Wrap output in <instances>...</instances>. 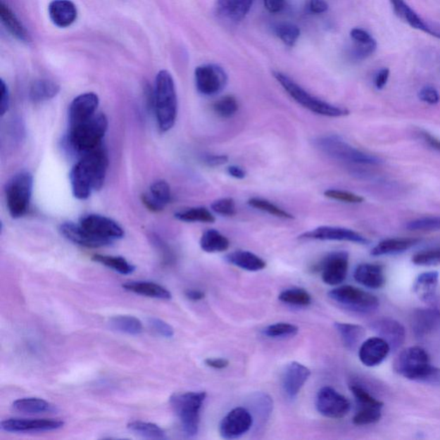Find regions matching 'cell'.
Segmentation results:
<instances>
[{
	"instance_id": "1",
	"label": "cell",
	"mask_w": 440,
	"mask_h": 440,
	"mask_svg": "<svg viewBox=\"0 0 440 440\" xmlns=\"http://www.w3.org/2000/svg\"><path fill=\"white\" fill-rule=\"evenodd\" d=\"M108 165V155L103 145L81 154L70 173L73 196L79 200H87L92 191L102 188Z\"/></svg>"
},
{
	"instance_id": "2",
	"label": "cell",
	"mask_w": 440,
	"mask_h": 440,
	"mask_svg": "<svg viewBox=\"0 0 440 440\" xmlns=\"http://www.w3.org/2000/svg\"><path fill=\"white\" fill-rule=\"evenodd\" d=\"M395 371L406 379L440 386V369L433 367L425 349L410 346L399 354Z\"/></svg>"
},
{
	"instance_id": "3",
	"label": "cell",
	"mask_w": 440,
	"mask_h": 440,
	"mask_svg": "<svg viewBox=\"0 0 440 440\" xmlns=\"http://www.w3.org/2000/svg\"><path fill=\"white\" fill-rule=\"evenodd\" d=\"M153 103L159 128L163 132L169 131L177 120V96L173 77L165 70L156 77Z\"/></svg>"
},
{
	"instance_id": "4",
	"label": "cell",
	"mask_w": 440,
	"mask_h": 440,
	"mask_svg": "<svg viewBox=\"0 0 440 440\" xmlns=\"http://www.w3.org/2000/svg\"><path fill=\"white\" fill-rule=\"evenodd\" d=\"M272 74L287 94L306 110L317 115L328 116V118H342V116L349 115V111L346 108L330 104L311 95L287 74L280 72H274Z\"/></svg>"
},
{
	"instance_id": "5",
	"label": "cell",
	"mask_w": 440,
	"mask_h": 440,
	"mask_svg": "<svg viewBox=\"0 0 440 440\" xmlns=\"http://www.w3.org/2000/svg\"><path fill=\"white\" fill-rule=\"evenodd\" d=\"M107 130L106 116L96 113L92 118L69 127L68 142L73 149L81 155L102 145Z\"/></svg>"
},
{
	"instance_id": "6",
	"label": "cell",
	"mask_w": 440,
	"mask_h": 440,
	"mask_svg": "<svg viewBox=\"0 0 440 440\" xmlns=\"http://www.w3.org/2000/svg\"><path fill=\"white\" fill-rule=\"evenodd\" d=\"M206 397L204 391L179 393L170 396L171 407L180 420L182 430L189 437L198 434L201 410Z\"/></svg>"
},
{
	"instance_id": "7",
	"label": "cell",
	"mask_w": 440,
	"mask_h": 440,
	"mask_svg": "<svg viewBox=\"0 0 440 440\" xmlns=\"http://www.w3.org/2000/svg\"><path fill=\"white\" fill-rule=\"evenodd\" d=\"M315 146L323 153L337 161L365 165H377L383 163L379 158L356 149L337 135L318 138L315 140Z\"/></svg>"
},
{
	"instance_id": "8",
	"label": "cell",
	"mask_w": 440,
	"mask_h": 440,
	"mask_svg": "<svg viewBox=\"0 0 440 440\" xmlns=\"http://www.w3.org/2000/svg\"><path fill=\"white\" fill-rule=\"evenodd\" d=\"M33 176L28 171L15 175L6 188V202L11 216L18 219L28 212L33 192Z\"/></svg>"
},
{
	"instance_id": "9",
	"label": "cell",
	"mask_w": 440,
	"mask_h": 440,
	"mask_svg": "<svg viewBox=\"0 0 440 440\" xmlns=\"http://www.w3.org/2000/svg\"><path fill=\"white\" fill-rule=\"evenodd\" d=\"M329 297L344 308L360 314L375 313L379 306L375 295L353 286L334 288L329 291Z\"/></svg>"
},
{
	"instance_id": "10",
	"label": "cell",
	"mask_w": 440,
	"mask_h": 440,
	"mask_svg": "<svg viewBox=\"0 0 440 440\" xmlns=\"http://www.w3.org/2000/svg\"><path fill=\"white\" fill-rule=\"evenodd\" d=\"M315 407L320 414L330 419L344 418L351 410V403L344 395L332 387L325 386L319 389Z\"/></svg>"
},
{
	"instance_id": "11",
	"label": "cell",
	"mask_w": 440,
	"mask_h": 440,
	"mask_svg": "<svg viewBox=\"0 0 440 440\" xmlns=\"http://www.w3.org/2000/svg\"><path fill=\"white\" fill-rule=\"evenodd\" d=\"M198 92L205 96L219 94L227 84V74L220 66L213 64L198 66L194 72Z\"/></svg>"
},
{
	"instance_id": "12",
	"label": "cell",
	"mask_w": 440,
	"mask_h": 440,
	"mask_svg": "<svg viewBox=\"0 0 440 440\" xmlns=\"http://www.w3.org/2000/svg\"><path fill=\"white\" fill-rule=\"evenodd\" d=\"M254 420L250 411L242 407L236 408L222 419L220 434L225 439H239L251 429Z\"/></svg>"
},
{
	"instance_id": "13",
	"label": "cell",
	"mask_w": 440,
	"mask_h": 440,
	"mask_svg": "<svg viewBox=\"0 0 440 440\" xmlns=\"http://www.w3.org/2000/svg\"><path fill=\"white\" fill-rule=\"evenodd\" d=\"M349 255L346 251L330 253L320 265L322 282L329 286L340 285L346 278Z\"/></svg>"
},
{
	"instance_id": "14",
	"label": "cell",
	"mask_w": 440,
	"mask_h": 440,
	"mask_svg": "<svg viewBox=\"0 0 440 440\" xmlns=\"http://www.w3.org/2000/svg\"><path fill=\"white\" fill-rule=\"evenodd\" d=\"M80 224L92 234L111 244L124 236L122 228L115 221L99 214H88L82 217Z\"/></svg>"
},
{
	"instance_id": "15",
	"label": "cell",
	"mask_w": 440,
	"mask_h": 440,
	"mask_svg": "<svg viewBox=\"0 0 440 440\" xmlns=\"http://www.w3.org/2000/svg\"><path fill=\"white\" fill-rule=\"evenodd\" d=\"M64 422L59 420L49 419H8L1 422L2 431L7 433H38L60 429Z\"/></svg>"
},
{
	"instance_id": "16",
	"label": "cell",
	"mask_w": 440,
	"mask_h": 440,
	"mask_svg": "<svg viewBox=\"0 0 440 440\" xmlns=\"http://www.w3.org/2000/svg\"><path fill=\"white\" fill-rule=\"evenodd\" d=\"M302 239L321 240V241H346L359 244H367L369 241L365 237L353 230L336 227H320L303 233L299 237Z\"/></svg>"
},
{
	"instance_id": "17",
	"label": "cell",
	"mask_w": 440,
	"mask_h": 440,
	"mask_svg": "<svg viewBox=\"0 0 440 440\" xmlns=\"http://www.w3.org/2000/svg\"><path fill=\"white\" fill-rule=\"evenodd\" d=\"M310 376V369L298 362L287 365L282 375V388L288 398L294 400L298 396Z\"/></svg>"
},
{
	"instance_id": "18",
	"label": "cell",
	"mask_w": 440,
	"mask_h": 440,
	"mask_svg": "<svg viewBox=\"0 0 440 440\" xmlns=\"http://www.w3.org/2000/svg\"><path fill=\"white\" fill-rule=\"evenodd\" d=\"M99 99L95 93L89 92L77 96L69 107V127L84 122L96 114Z\"/></svg>"
},
{
	"instance_id": "19",
	"label": "cell",
	"mask_w": 440,
	"mask_h": 440,
	"mask_svg": "<svg viewBox=\"0 0 440 440\" xmlns=\"http://www.w3.org/2000/svg\"><path fill=\"white\" fill-rule=\"evenodd\" d=\"M389 351H391V346L384 339L379 337H372L367 339L361 344L359 357L363 365L373 367L380 365L386 359Z\"/></svg>"
},
{
	"instance_id": "20",
	"label": "cell",
	"mask_w": 440,
	"mask_h": 440,
	"mask_svg": "<svg viewBox=\"0 0 440 440\" xmlns=\"http://www.w3.org/2000/svg\"><path fill=\"white\" fill-rule=\"evenodd\" d=\"M60 231L66 239L71 242L80 245V246L87 248H100L108 246L111 243L106 240L99 239L87 229L82 227L80 224H74L72 222H68L61 225Z\"/></svg>"
},
{
	"instance_id": "21",
	"label": "cell",
	"mask_w": 440,
	"mask_h": 440,
	"mask_svg": "<svg viewBox=\"0 0 440 440\" xmlns=\"http://www.w3.org/2000/svg\"><path fill=\"white\" fill-rule=\"evenodd\" d=\"M50 20L59 28H68L76 22L77 9L71 0H53L49 6Z\"/></svg>"
},
{
	"instance_id": "22",
	"label": "cell",
	"mask_w": 440,
	"mask_h": 440,
	"mask_svg": "<svg viewBox=\"0 0 440 440\" xmlns=\"http://www.w3.org/2000/svg\"><path fill=\"white\" fill-rule=\"evenodd\" d=\"M373 329L379 337L387 342L391 349H396L403 344L406 333L400 322L392 319H382L373 325Z\"/></svg>"
},
{
	"instance_id": "23",
	"label": "cell",
	"mask_w": 440,
	"mask_h": 440,
	"mask_svg": "<svg viewBox=\"0 0 440 440\" xmlns=\"http://www.w3.org/2000/svg\"><path fill=\"white\" fill-rule=\"evenodd\" d=\"M389 1L391 3L393 11L401 20L408 23L412 28L434 37V26L429 25L423 20L418 13L405 2V0H389Z\"/></svg>"
},
{
	"instance_id": "24",
	"label": "cell",
	"mask_w": 440,
	"mask_h": 440,
	"mask_svg": "<svg viewBox=\"0 0 440 440\" xmlns=\"http://www.w3.org/2000/svg\"><path fill=\"white\" fill-rule=\"evenodd\" d=\"M353 277L358 283L371 289H379L385 283L383 268L377 264L359 265L354 271Z\"/></svg>"
},
{
	"instance_id": "25",
	"label": "cell",
	"mask_w": 440,
	"mask_h": 440,
	"mask_svg": "<svg viewBox=\"0 0 440 440\" xmlns=\"http://www.w3.org/2000/svg\"><path fill=\"white\" fill-rule=\"evenodd\" d=\"M253 0H217L220 17L232 22H240L250 13Z\"/></svg>"
},
{
	"instance_id": "26",
	"label": "cell",
	"mask_w": 440,
	"mask_h": 440,
	"mask_svg": "<svg viewBox=\"0 0 440 440\" xmlns=\"http://www.w3.org/2000/svg\"><path fill=\"white\" fill-rule=\"evenodd\" d=\"M170 198V185L165 181H157L143 196V202L151 211L159 212L169 204Z\"/></svg>"
},
{
	"instance_id": "27",
	"label": "cell",
	"mask_w": 440,
	"mask_h": 440,
	"mask_svg": "<svg viewBox=\"0 0 440 440\" xmlns=\"http://www.w3.org/2000/svg\"><path fill=\"white\" fill-rule=\"evenodd\" d=\"M439 275L437 271L422 272L416 278L414 291L416 295L424 302L434 301L437 291Z\"/></svg>"
},
{
	"instance_id": "28",
	"label": "cell",
	"mask_w": 440,
	"mask_h": 440,
	"mask_svg": "<svg viewBox=\"0 0 440 440\" xmlns=\"http://www.w3.org/2000/svg\"><path fill=\"white\" fill-rule=\"evenodd\" d=\"M229 263L237 268L250 272H257L266 268V262L254 253L245 251H237L225 256Z\"/></svg>"
},
{
	"instance_id": "29",
	"label": "cell",
	"mask_w": 440,
	"mask_h": 440,
	"mask_svg": "<svg viewBox=\"0 0 440 440\" xmlns=\"http://www.w3.org/2000/svg\"><path fill=\"white\" fill-rule=\"evenodd\" d=\"M0 18H1L4 26L18 40L25 42L30 41V36L25 27L19 21L17 15L10 9V7L3 1L0 5Z\"/></svg>"
},
{
	"instance_id": "30",
	"label": "cell",
	"mask_w": 440,
	"mask_h": 440,
	"mask_svg": "<svg viewBox=\"0 0 440 440\" xmlns=\"http://www.w3.org/2000/svg\"><path fill=\"white\" fill-rule=\"evenodd\" d=\"M124 289L132 293L146 296V297L170 299L171 294L166 288L153 282H130L122 285Z\"/></svg>"
},
{
	"instance_id": "31",
	"label": "cell",
	"mask_w": 440,
	"mask_h": 440,
	"mask_svg": "<svg viewBox=\"0 0 440 440\" xmlns=\"http://www.w3.org/2000/svg\"><path fill=\"white\" fill-rule=\"evenodd\" d=\"M420 242L418 239H391L382 241L372 249L371 254L373 256L396 254L410 250Z\"/></svg>"
},
{
	"instance_id": "32",
	"label": "cell",
	"mask_w": 440,
	"mask_h": 440,
	"mask_svg": "<svg viewBox=\"0 0 440 440\" xmlns=\"http://www.w3.org/2000/svg\"><path fill=\"white\" fill-rule=\"evenodd\" d=\"M334 327L346 348L356 349L365 337V330L352 323L336 322Z\"/></svg>"
},
{
	"instance_id": "33",
	"label": "cell",
	"mask_w": 440,
	"mask_h": 440,
	"mask_svg": "<svg viewBox=\"0 0 440 440\" xmlns=\"http://www.w3.org/2000/svg\"><path fill=\"white\" fill-rule=\"evenodd\" d=\"M60 92V85L50 80L34 81L30 89V97L34 103H42L54 99Z\"/></svg>"
},
{
	"instance_id": "34",
	"label": "cell",
	"mask_w": 440,
	"mask_h": 440,
	"mask_svg": "<svg viewBox=\"0 0 440 440\" xmlns=\"http://www.w3.org/2000/svg\"><path fill=\"white\" fill-rule=\"evenodd\" d=\"M13 408L15 411L29 415L44 414V413H52L56 410L51 403L44 399L34 398V397L15 401Z\"/></svg>"
},
{
	"instance_id": "35",
	"label": "cell",
	"mask_w": 440,
	"mask_h": 440,
	"mask_svg": "<svg viewBox=\"0 0 440 440\" xmlns=\"http://www.w3.org/2000/svg\"><path fill=\"white\" fill-rule=\"evenodd\" d=\"M439 313L435 310H420L416 311L413 318V328L419 337L425 336L431 332L437 325Z\"/></svg>"
},
{
	"instance_id": "36",
	"label": "cell",
	"mask_w": 440,
	"mask_h": 440,
	"mask_svg": "<svg viewBox=\"0 0 440 440\" xmlns=\"http://www.w3.org/2000/svg\"><path fill=\"white\" fill-rule=\"evenodd\" d=\"M200 245L201 250L206 253H220L228 250L230 242L227 237L219 231L210 229L202 235Z\"/></svg>"
},
{
	"instance_id": "37",
	"label": "cell",
	"mask_w": 440,
	"mask_h": 440,
	"mask_svg": "<svg viewBox=\"0 0 440 440\" xmlns=\"http://www.w3.org/2000/svg\"><path fill=\"white\" fill-rule=\"evenodd\" d=\"M108 325L118 332L132 336L142 333L143 330L142 322L132 315H115L110 319Z\"/></svg>"
},
{
	"instance_id": "38",
	"label": "cell",
	"mask_w": 440,
	"mask_h": 440,
	"mask_svg": "<svg viewBox=\"0 0 440 440\" xmlns=\"http://www.w3.org/2000/svg\"><path fill=\"white\" fill-rule=\"evenodd\" d=\"M177 219L188 223H194V222H201V223L212 224L215 222V218L208 208H191L182 210L175 214Z\"/></svg>"
},
{
	"instance_id": "39",
	"label": "cell",
	"mask_w": 440,
	"mask_h": 440,
	"mask_svg": "<svg viewBox=\"0 0 440 440\" xmlns=\"http://www.w3.org/2000/svg\"><path fill=\"white\" fill-rule=\"evenodd\" d=\"M279 301L287 305L306 307L310 305L311 296L303 288H289L284 290L279 295Z\"/></svg>"
},
{
	"instance_id": "40",
	"label": "cell",
	"mask_w": 440,
	"mask_h": 440,
	"mask_svg": "<svg viewBox=\"0 0 440 440\" xmlns=\"http://www.w3.org/2000/svg\"><path fill=\"white\" fill-rule=\"evenodd\" d=\"M92 260L122 275H130L135 270L134 265L120 256L95 255L92 256Z\"/></svg>"
},
{
	"instance_id": "41",
	"label": "cell",
	"mask_w": 440,
	"mask_h": 440,
	"mask_svg": "<svg viewBox=\"0 0 440 440\" xmlns=\"http://www.w3.org/2000/svg\"><path fill=\"white\" fill-rule=\"evenodd\" d=\"M128 429L143 438L163 439L166 438L165 431L156 424L144 422H132L128 424Z\"/></svg>"
},
{
	"instance_id": "42",
	"label": "cell",
	"mask_w": 440,
	"mask_h": 440,
	"mask_svg": "<svg viewBox=\"0 0 440 440\" xmlns=\"http://www.w3.org/2000/svg\"><path fill=\"white\" fill-rule=\"evenodd\" d=\"M354 398L356 400L358 410H365V408H383L384 404L380 401L373 397L367 389L360 386V385L353 384L350 387Z\"/></svg>"
},
{
	"instance_id": "43",
	"label": "cell",
	"mask_w": 440,
	"mask_h": 440,
	"mask_svg": "<svg viewBox=\"0 0 440 440\" xmlns=\"http://www.w3.org/2000/svg\"><path fill=\"white\" fill-rule=\"evenodd\" d=\"M248 203L253 208L268 213V214H271V215L280 218V219L293 220L294 218L291 213L272 204V202L264 200V199L252 198L248 201Z\"/></svg>"
},
{
	"instance_id": "44",
	"label": "cell",
	"mask_w": 440,
	"mask_h": 440,
	"mask_svg": "<svg viewBox=\"0 0 440 440\" xmlns=\"http://www.w3.org/2000/svg\"><path fill=\"white\" fill-rule=\"evenodd\" d=\"M213 110L221 118H231L239 111V103L233 96H225L213 103Z\"/></svg>"
},
{
	"instance_id": "45",
	"label": "cell",
	"mask_w": 440,
	"mask_h": 440,
	"mask_svg": "<svg viewBox=\"0 0 440 440\" xmlns=\"http://www.w3.org/2000/svg\"><path fill=\"white\" fill-rule=\"evenodd\" d=\"M298 332V328L294 325L288 322H277L266 327L263 330V334L268 338H287L295 337Z\"/></svg>"
},
{
	"instance_id": "46",
	"label": "cell",
	"mask_w": 440,
	"mask_h": 440,
	"mask_svg": "<svg viewBox=\"0 0 440 440\" xmlns=\"http://www.w3.org/2000/svg\"><path fill=\"white\" fill-rule=\"evenodd\" d=\"M275 33L287 46H294L301 37V30L297 25L290 23H279L275 28Z\"/></svg>"
},
{
	"instance_id": "47",
	"label": "cell",
	"mask_w": 440,
	"mask_h": 440,
	"mask_svg": "<svg viewBox=\"0 0 440 440\" xmlns=\"http://www.w3.org/2000/svg\"><path fill=\"white\" fill-rule=\"evenodd\" d=\"M382 408H383L358 410L356 415L353 416V424L357 426H367L379 422L382 416Z\"/></svg>"
},
{
	"instance_id": "48",
	"label": "cell",
	"mask_w": 440,
	"mask_h": 440,
	"mask_svg": "<svg viewBox=\"0 0 440 440\" xmlns=\"http://www.w3.org/2000/svg\"><path fill=\"white\" fill-rule=\"evenodd\" d=\"M377 46V42L375 39L367 42H353L350 56L356 61L367 59V58L371 56L376 51Z\"/></svg>"
},
{
	"instance_id": "49",
	"label": "cell",
	"mask_w": 440,
	"mask_h": 440,
	"mask_svg": "<svg viewBox=\"0 0 440 440\" xmlns=\"http://www.w3.org/2000/svg\"><path fill=\"white\" fill-rule=\"evenodd\" d=\"M412 262L418 266H436L440 264V248L419 252L413 256Z\"/></svg>"
},
{
	"instance_id": "50",
	"label": "cell",
	"mask_w": 440,
	"mask_h": 440,
	"mask_svg": "<svg viewBox=\"0 0 440 440\" xmlns=\"http://www.w3.org/2000/svg\"><path fill=\"white\" fill-rule=\"evenodd\" d=\"M406 228L410 231H438L440 230V217L423 218L408 222Z\"/></svg>"
},
{
	"instance_id": "51",
	"label": "cell",
	"mask_w": 440,
	"mask_h": 440,
	"mask_svg": "<svg viewBox=\"0 0 440 440\" xmlns=\"http://www.w3.org/2000/svg\"><path fill=\"white\" fill-rule=\"evenodd\" d=\"M325 196L327 198L332 199L338 201L346 202V203L358 204L362 203L365 199L356 194L348 192V191L329 189L325 191Z\"/></svg>"
},
{
	"instance_id": "52",
	"label": "cell",
	"mask_w": 440,
	"mask_h": 440,
	"mask_svg": "<svg viewBox=\"0 0 440 440\" xmlns=\"http://www.w3.org/2000/svg\"><path fill=\"white\" fill-rule=\"evenodd\" d=\"M213 211L221 216L232 217L237 212L234 200L232 198H222L213 202Z\"/></svg>"
},
{
	"instance_id": "53",
	"label": "cell",
	"mask_w": 440,
	"mask_h": 440,
	"mask_svg": "<svg viewBox=\"0 0 440 440\" xmlns=\"http://www.w3.org/2000/svg\"><path fill=\"white\" fill-rule=\"evenodd\" d=\"M149 325L156 332L166 338H171L174 336V329L168 323L161 320V319L151 318L148 319Z\"/></svg>"
},
{
	"instance_id": "54",
	"label": "cell",
	"mask_w": 440,
	"mask_h": 440,
	"mask_svg": "<svg viewBox=\"0 0 440 440\" xmlns=\"http://www.w3.org/2000/svg\"><path fill=\"white\" fill-rule=\"evenodd\" d=\"M419 99L422 100V102L431 105L437 104L440 100L437 89L433 87H429V85L424 87L422 89H420L419 92Z\"/></svg>"
},
{
	"instance_id": "55",
	"label": "cell",
	"mask_w": 440,
	"mask_h": 440,
	"mask_svg": "<svg viewBox=\"0 0 440 440\" xmlns=\"http://www.w3.org/2000/svg\"><path fill=\"white\" fill-rule=\"evenodd\" d=\"M0 92H1V97H0V108H1V115H4L8 111L10 105L9 89L5 81H0Z\"/></svg>"
},
{
	"instance_id": "56",
	"label": "cell",
	"mask_w": 440,
	"mask_h": 440,
	"mask_svg": "<svg viewBox=\"0 0 440 440\" xmlns=\"http://www.w3.org/2000/svg\"><path fill=\"white\" fill-rule=\"evenodd\" d=\"M202 161H203L206 165L216 167L227 163L228 161V157L225 155L208 154L205 155L203 158H202Z\"/></svg>"
},
{
	"instance_id": "57",
	"label": "cell",
	"mask_w": 440,
	"mask_h": 440,
	"mask_svg": "<svg viewBox=\"0 0 440 440\" xmlns=\"http://www.w3.org/2000/svg\"><path fill=\"white\" fill-rule=\"evenodd\" d=\"M308 9L311 13L322 14L328 11L329 5L325 0H308Z\"/></svg>"
},
{
	"instance_id": "58",
	"label": "cell",
	"mask_w": 440,
	"mask_h": 440,
	"mask_svg": "<svg viewBox=\"0 0 440 440\" xmlns=\"http://www.w3.org/2000/svg\"><path fill=\"white\" fill-rule=\"evenodd\" d=\"M350 37H351L353 42H367L373 40V37L367 30L360 28L353 29L350 32Z\"/></svg>"
},
{
	"instance_id": "59",
	"label": "cell",
	"mask_w": 440,
	"mask_h": 440,
	"mask_svg": "<svg viewBox=\"0 0 440 440\" xmlns=\"http://www.w3.org/2000/svg\"><path fill=\"white\" fill-rule=\"evenodd\" d=\"M389 77V70L382 68L375 77V87L377 89H383L386 85Z\"/></svg>"
},
{
	"instance_id": "60",
	"label": "cell",
	"mask_w": 440,
	"mask_h": 440,
	"mask_svg": "<svg viewBox=\"0 0 440 440\" xmlns=\"http://www.w3.org/2000/svg\"><path fill=\"white\" fill-rule=\"evenodd\" d=\"M205 364L209 367L221 370L228 367L229 361L223 358H208L205 360Z\"/></svg>"
},
{
	"instance_id": "61",
	"label": "cell",
	"mask_w": 440,
	"mask_h": 440,
	"mask_svg": "<svg viewBox=\"0 0 440 440\" xmlns=\"http://www.w3.org/2000/svg\"><path fill=\"white\" fill-rule=\"evenodd\" d=\"M264 6L270 13H277L285 6V0H264Z\"/></svg>"
},
{
	"instance_id": "62",
	"label": "cell",
	"mask_w": 440,
	"mask_h": 440,
	"mask_svg": "<svg viewBox=\"0 0 440 440\" xmlns=\"http://www.w3.org/2000/svg\"><path fill=\"white\" fill-rule=\"evenodd\" d=\"M422 137L425 142L427 143V145L433 148V149L437 150L440 151V140L434 137L430 134H428L427 132H422Z\"/></svg>"
},
{
	"instance_id": "63",
	"label": "cell",
	"mask_w": 440,
	"mask_h": 440,
	"mask_svg": "<svg viewBox=\"0 0 440 440\" xmlns=\"http://www.w3.org/2000/svg\"><path fill=\"white\" fill-rule=\"evenodd\" d=\"M227 172L230 176L236 179H244L246 177V172H245V170L243 168H241V167L237 165L230 166L227 169Z\"/></svg>"
},
{
	"instance_id": "64",
	"label": "cell",
	"mask_w": 440,
	"mask_h": 440,
	"mask_svg": "<svg viewBox=\"0 0 440 440\" xmlns=\"http://www.w3.org/2000/svg\"><path fill=\"white\" fill-rule=\"evenodd\" d=\"M186 297L192 301H200L205 298L203 291L196 289L186 291Z\"/></svg>"
}]
</instances>
